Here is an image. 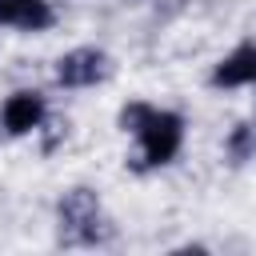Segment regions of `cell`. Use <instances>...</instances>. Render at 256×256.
<instances>
[{
	"label": "cell",
	"instance_id": "1",
	"mask_svg": "<svg viewBox=\"0 0 256 256\" xmlns=\"http://www.w3.org/2000/svg\"><path fill=\"white\" fill-rule=\"evenodd\" d=\"M60 220V244H104L112 240V220L104 216L92 188H72L56 204Z\"/></svg>",
	"mask_w": 256,
	"mask_h": 256
},
{
	"label": "cell",
	"instance_id": "2",
	"mask_svg": "<svg viewBox=\"0 0 256 256\" xmlns=\"http://www.w3.org/2000/svg\"><path fill=\"white\" fill-rule=\"evenodd\" d=\"M140 140V168H160V164H172L180 144H184V120L168 108H156L152 120L136 132Z\"/></svg>",
	"mask_w": 256,
	"mask_h": 256
},
{
	"label": "cell",
	"instance_id": "3",
	"mask_svg": "<svg viewBox=\"0 0 256 256\" xmlns=\"http://www.w3.org/2000/svg\"><path fill=\"white\" fill-rule=\"evenodd\" d=\"M108 72H112L108 52H104V48H92V44L72 48V52H64V56L56 60V80H60L64 88H92V84L108 80Z\"/></svg>",
	"mask_w": 256,
	"mask_h": 256
},
{
	"label": "cell",
	"instance_id": "4",
	"mask_svg": "<svg viewBox=\"0 0 256 256\" xmlns=\"http://www.w3.org/2000/svg\"><path fill=\"white\" fill-rule=\"evenodd\" d=\"M44 116H48V104H44V96L32 92V88L12 92V96L4 100V108H0V124H4L8 136H28V132H36V128L44 124Z\"/></svg>",
	"mask_w": 256,
	"mask_h": 256
},
{
	"label": "cell",
	"instance_id": "5",
	"mask_svg": "<svg viewBox=\"0 0 256 256\" xmlns=\"http://www.w3.org/2000/svg\"><path fill=\"white\" fill-rule=\"evenodd\" d=\"M212 88H248V84H256V44L252 40H244V44H236L216 68H212Z\"/></svg>",
	"mask_w": 256,
	"mask_h": 256
},
{
	"label": "cell",
	"instance_id": "6",
	"mask_svg": "<svg viewBox=\"0 0 256 256\" xmlns=\"http://www.w3.org/2000/svg\"><path fill=\"white\" fill-rule=\"evenodd\" d=\"M56 12L48 0H0V24L20 28V32H44L52 28Z\"/></svg>",
	"mask_w": 256,
	"mask_h": 256
},
{
	"label": "cell",
	"instance_id": "7",
	"mask_svg": "<svg viewBox=\"0 0 256 256\" xmlns=\"http://www.w3.org/2000/svg\"><path fill=\"white\" fill-rule=\"evenodd\" d=\"M152 112H156V108H152L148 100H128V104L120 108L116 124H120V132H132V136H136V132H140L148 120H152Z\"/></svg>",
	"mask_w": 256,
	"mask_h": 256
},
{
	"label": "cell",
	"instance_id": "8",
	"mask_svg": "<svg viewBox=\"0 0 256 256\" xmlns=\"http://www.w3.org/2000/svg\"><path fill=\"white\" fill-rule=\"evenodd\" d=\"M224 148H228V156H232V164H244V160H248V156L256 152V128H252V124H236Z\"/></svg>",
	"mask_w": 256,
	"mask_h": 256
}]
</instances>
